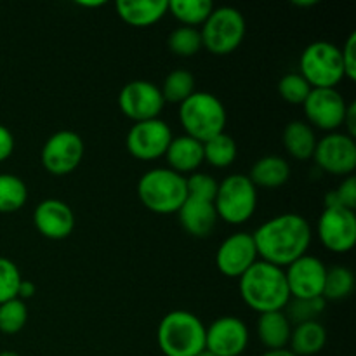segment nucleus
I'll return each mask as SVG.
<instances>
[{"label": "nucleus", "mask_w": 356, "mask_h": 356, "mask_svg": "<svg viewBox=\"0 0 356 356\" xmlns=\"http://www.w3.org/2000/svg\"><path fill=\"white\" fill-rule=\"evenodd\" d=\"M33 225L49 240H65L75 229V214L68 204L58 198L40 202L33 212Z\"/></svg>", "instance_id": "a211bd4d"}, {"label": "nucleus", "mask_w": 356, "mask_h": 356, "mask_svg": "<svg viewBox=\"0 0 356 356\" xmlns=\"http://www.w3.org/2000/svg\"><path fill=\"white\" fill-rule=\"evenodd\" d=\"M79 6H83V7H99V6H104V2H76Z\"/></svg>", "instance_id": "37998d69"}, {"label": "nucleus", "mask_w": 356, "mask_h": 356, "mask_svg": "<svg viewBox=\"0 0 356 356\" xmlns=\"http://www.w3.org/2000/svg\"><path fill=\"white\" fill-rule=\"evenodd\" d=\"M327 266L322 259L305 254L285 268V278L291 298L312 299L322 298Z\"/></svg>", "instance_id": "dca6fc26"}, {"label": "nucleus", "mask_w": 356, "mask_h": 356, "mask_svg": "<svg viewBox=\"0 0 356 356\" xmlns=\"http://www.w3.org/2000/svg\"><path fill=\"white\" fill-rule=\"evenodd\" d=\"M118 106L125 117L138 124L159 118L165 101L159 86L148 80H132L122 87L118 94Z\"/></svg>", "instance_id": "9d476101"}, {"label": "nucleus", "mask_w": 356, "mask_h": 356, "mask_svg": "<svg viewBox=\"0 0 356 356\" xmlns=\"http://www.w3.org/2000/svg\"><path fill=\"white\" fill-rule=\"evenodd\" d=\"M291 351L296 356H313L325 348L327 330L320 322L299 323L292 329L291 334Z\"/></svg>", "instance_id": "393cba45"}, {"label": "nucleus", "mask_w": 356, "mask_h": 356, "mask_svg": "<svg viewBox=\"0 0 356 356\" xmlns=\"http://www.w3.org/2000/svg\"><path fill=\"white\" fill-rule=\"evenodd\" d=\"M172 138V131L167 125V122L153 118V120L138 122V124L132 125L131 131L127 132L125 146L134 159L143 160V162H152V160L165 156Z\"/></svg>", "instance_id": "1a4fd4ad"}, {"label": "nucleus", "mask_w": 356, "mask_h": 356, "mask_svg": "<svg viewBox=\"0 0 356 356\" xmlns=\"http://www.w3.org/2000/svg\"><path fill=\"white\" fill-rule=\"evenodd\" d=\"M249 346V329L238 316H221L205 327V350L216 356H240Z\"/></svg>", "instance_id": "2eb2a0df"}, {"label": "nucleus", "mask_w": 356, "mask_h": 356, "mask_svg": "<svg viewBox=\"0 0 356 356\" xmlns=\"http://www.w3.org/2000/svg\"><path fill=\"white\" fill-rule=\"evenodd\" d=\"M138 195L141 204L155 214H177L188 197L186 177L169 167L152 169L139 179Z\"/></svg>", "instance_id": "20e7f679"}, {"label": "nucleus", "mask_w": 356, "mask_h": 356, "mask_svg": "<svg viewBox=\"0 0 356 356\" xmlns=\"http://www.w3.org/2000/svg\"><path fill=\"white\" fill-rule=\"evenodd\" d=\"M316 233L325 249L334 254L350 252L356 243L355 211L344 207H327L316 225Z\"/></svg>", "instance_id": "ddd939ff"}, {"label": "nucleus", "mask_w": 356, "mask_h": 356, "mask_svg": "<svg viewBox=\"0 0 356 356\" xmlns=\"http://www.w3.org/2000/svg\"><path fill=\"white\" fill-rule=\"evenodd\" d=\"M302 106L312 127L327 132L343 127L348 103L337 89H312Z\"/></svg>", "instance_id": "4468645a"}, {"label": "nucleus", "mask_w": 356, "mask_h": 356, "mask_svg": "<svg viewBox=\"0 0 356 356\" xmlns=\"http://www.w3.org/2000/svg\"><path fill=\"white\" fill-rule=\"evenodd\" d=\"M238 291L243 302L259 315L284 312L291 301L284 268L261 259L238 278Z\"/></svg>", "instance_id": "f03ea898"}, {"label": "nucleus", "mask_w": 356, "mask_h": 356, "mask_svg": "<svg viewBox=\"0 0 356 356\" xmlns=\"http://www.w3.org/2000/svg\"><path fill=\"white\" fill-rule=\"evenodd\" d=\"M169 49L181 58H191L202 49L200 30L190 26H179L169 35Z\"/></svg>", "instance_id": "2f4dec72"}, {"label": "nucleus", "mask_w": 356, "mask_h": 356, "mask_svg": "<svg viewBox=\"0 0 356 356\" xmlns=\"http://www.w3.org/2000/svg\"><path fill=\"white\" fill-rule=\"evenodd\" d=\"M296 6H301V7H306V6H315L316 0H308V2H294Z\"/></svg>", "instance_id": "c03bdc74"}, {"label": "nucleus", "mask_w": 356, "mask_h": 356, "mask_svg": "<svg viewBox=\"0 0 356 356\" xmlns=\"http://www.w3.org/2000/svg\"><path fill=\"white\" fill-rule=\"evenodd\" d=\"M179 122L186 136L204 145L205 141L225 132V104L214 94L195 90L184 103L179 104Z\"/></svg>", "instance_id": "39448f33"}, {"label": "nucleus", "mask_w": 356, "mask_h": 356, "mask_svg": "<svg viewBox=\"0 0 356 356\" xmlns=\"http://www.w3.org/2000/svg\"><path fill=\"white\" fill-rule=\"evenodd\" d=\"M252 236L261 261L285 270L308 252L312 226L302 216L287 212L264 221Z\"/></svg>", "instance_id": "f257e3e1"}, {"label": "nucleus", "mask_w": 356, "mask_h": 356, "mask_svg": "<svg viewBox=\"0 0 356 356\" xmlns=\"http://www.w3.org/2000/svg\"><path fill=\"white\" fill-rule=\"evenodd\" d=\"M28 322V309L24 301L21 299H10V301L0 305V332L6 336H14Z\"/></svg>", "instance_id": "473e14b6"}, {"label": "nucleus", "mask_w": 356, "mask_h": 356, "mask_svg": "<svg viewBox=\"0 0 356 356\" xmlns=\"http://www.w3.org/2000/svg\"><path fill=\"white\" fill-rule=\"evenodd\" d=\"M282 141L289 155L294 156L296 160H309L313 159L318 138L315 134V129L308 122L292 120L284 129Z\"/></svg>", "instance_id": "5701e85b"}, {"label": "nucleus", "mask_w": 356, "mask_h": 356, "mask_svg": "<svg viewBox=\"0 0 356 356\" xmlns=\"http://www.w3.org/2000/svg\"><path fill=\"white\" fill-rule=\"evenodd\" d=\"M218 218L228 225H243L257 207V188L245 174H232L218 184L214 198Z\"/></svg>", "instance_id": "0eeeda50"}, {"label": "nucleus", "mask_w": 356, "mask_h": 356, "mask_svg": "<svg viewBox=\"0 0 356 356\" xmlns=\"http://www.w3.org/2000/svg\"><path fill=\"white\" fill-rule=\"evenodd\" d=\"M261 356H296V355L292 353L291 350H287V348H285V350H271V351H266V353L261 355Z\"/></svg>", "instance_id": "79ce46f5"}, {"label": "nucleus", "mask_w": 356, "mask_h": 356, "mask_svg": "<svg viewBox=\"0 0 356 356\" xmlns=\"http://www.w3.org/2000/svg\"><path fill=\"white\" fill-rule=\"evenodd\" d=\"M160 92L165 103H184L195 92V76L188 70H174L165 76Z\"/></svg>", "instance_id": "c756f323"}, {"label": "nucleus", "mask_w": 356, "mask_h": 356, "mask_svg": "<svg viewBox=\"0 0 356 356\" xmlns=\"http://www.w3.org/2000/svg\"><path fill=\"white\" fill-rule=\"evenodd\" d=\"M257 336L268 351L285 350L291 341L292 325L284 312L263 313L257 320Z\"/></svg>", "instance_id": "4be33fe9"}, {"label": "nucleus", "mask_w": 356, "mask_h": 356, "mask_svg": "<svg viewBox=\"0 0 356 356\" xmlns=\"http://www.w3.org/2000/svg\"><path fill=\"white\" fill-rule=\"evenodd\" d=\"M291 177V165L285 159L278 155H266L257 160L250 170L249 179L254 186L261 188H280Z\"/></svg>", "instance_id": "b1692460"}, {"label": "nucleus", "mask_w": 356, "mask_h": 356, "mask_svg": "<svg viewBox=\"0 0 356 356\" xmlns=\"http://www.w3.org/2000/svg\"><path fill=\"white\" fill-rule=\"evenodd\" d=\"M327 301L323 298H312V299H294L291 298V301L285 306L284 313L289 318L291 325H299V323L306 322H315L323 312H325Z\"/></svg>", "instance_id": "7c9ffc66"}, {"label": "nucleus", "mask_w": 356, "mask_h": 356, "mask_svg": "<svg viewBox=\"0 0 356 356\" xmlns=\"http://www.w3.org/2000/svg\"><path fill=\"white\" fill-rule=\"evenodd\" d=\"M82 138L73 131H58L45 141L42 148V165L54 176H66L80 165L83 159Z\"/></svg>", "instance_id": "f8f14e48"}, {"label": "nucleus", "mask_w": 356, "mask_h": 356, "mask_svg": "<svg viewBox=\"0 0 356 356\" xmlns=\"http://www.w3.org/2000/svg\"><path fill=\"white\" fill-rule=\"evenodd\" d=\"M14 152V136L6 125L0 124V162L9 159Z\"/></svg>", "instance_id": "58836bf2"}, {"label": "nucleus", "mask_w": 356, "mask_h": 356, "mask_svg": "<svg viewBox=\"0 0 356 356\" xmlns=\"http://www.w3.org/2000/svg\"><path fill=\"white\" fill-rule=\"evenodd\" d=\"M28 200V188L14 174H0V212L10 214L23 209Z\"/></svg>", "instance_id": "cd10ccee"}, {"label": "nucleus", "mask_w": 356, "mask_h": 356, "mask_svg": "<svg viewBox=\"0 0 356 356\" xmlns=\"http://www.w3.org/2000/svg\"><path fill=\"white\" fill-rule=\"evenodd\" d=\"M341 58H343L344 79L355 82L356 80V33L348 37L346 44L341 49Z\"/></svg>", "instance_id": "4c0bfd02"}, {"label": "nucleus", "mask_w": 356, "mask_h": 356, "mask_svg": "<svg viewBox=\"0 0 356 356\" xmlns=\"http://www.w3.org/2000/svg\"><path fill=\"white\" fill-rule=\"evenodd\" d=\"M312 92V86L299 73H287L278 82V94L291 104H302Z\"/></svg>", "instance_id": "72a5a7b5"}, {"label": "nucleus", "mask_w": 356, "mask_h": 356, "mask_svg": "<svg viewBox=\"0 0 356 356\" xmlns=\"http://www.w3.org/2000/svg\"><path fill=\"white\" fill-rule=\"evenodd\" d=\"M169 169L181 174L198 172V167L204 163V145L190 136H177L172 138L165 152Z\"/></svg>", "instance_id": "aec40b11"}, {"label": "nucleus", "mask_w": 356, "mask_h": 356, "mask_svg": "<svg viewBox=\"0 0 356 356\" xmlns=\"http://www.w3.org/2000/svg\"><path fill=\"white\" fill-rule=\"evenodd\" d=\"M355 289V275L346 266L327 268L322 298L325 301H341L351 296Z\"/></svg>", "instance_id": "c85d7f7f"}, {"label": "nucleus", "mask_w": 356, "mask_h": 356, "mask_svg": "<svg viewBox=\"0 0 356 356\" xmlns=\"http://www.w3.org/2000/svg\"><path fill=\"white\" fill-rule=\"evenodd\" d=\"M212 10L214 3L211 0H169L167 3V13L172 14L181 26H202Z\"/></svg>", "instance_id": "a878e982"}, {"label": "nucleus", "mask_w": 356, "mask_h": 356, "mask_svg": "<svg viewBox=\"0 0 356 356\" xmlns=\"http://www.w3.org/2000/svg\"><path fill=\"white\" fill-rule=\"evenodd\" d=\"M169 0H117L115 9L124 23L136 28H146L159 23L167 14Z\"/></svg>", "instance_id": "412c9836"}, {"label": "nucleus", "mask_w": 356, "mask_h": 356, "mask_svg": "<svg viewBox=\"0 0 356 356\" xmlns=\"http://www.w3.org/2000/svg\"><path fill=\"white\" fill-rule=\"evenodd\" d=\"M23 277L19 273V268L7 257H0V305L17 299V291Z\"/></svg>", "instance_id": "f704fd0d"}, {"label": "nucleus", "mask_w": 356, "mask_h": 356, "mask_svg": "<svg viewBox=\"0 0 356 356\" xmlns=\"http://www.w3.org/2000/svg\"><path fill=\"white\" fill-rule=\"evenodd\" d=\"M37 292V285L31 280H21L19 291H17V299L24 301V299L33 298V294Z\"/></svg>", "instance_id": "a19ab883"}, {"label": "nucleus", "mask_w": 356, "mask_h": 356, "mask_svg": "<svg viewBox=\"0 0 356 356\" xmlns=\"http://www.w3.org/2000/svg\"><path fill=\"white\" fill-rule=\"evenodd\" d=\"M197 356H216V355H214V353H211V351L204 350V351H202V353H198Z\"/></svg>", "instance_id": "49530a36"}, {"label": "nucleus", "mask_w": 356, "mask_h": 356, "mask_svg": "<svg viewBox=\"0 0 356 356\" xmlns=\"http://www.w3.org/2000/svg\"><path fill=\"white\" fill-rule=\"evenodd\" d=\"M316 165L332 176H353L356 169V141L346 132H329L318 139L315 153Z\"/></svg>", "instance_id": "9b49d317"}, {"label": "nucleus", "mask_w": 356, "mask_h": 356, "mask_svg": "<svg viewBox=\"0 0 356 356\" xmlns=\"http://www.w3.org/2000/svg\"><path fill=\"white\" fill-rule=\"evenodd\" d=\"M334 197H336L337 205L344 209L355 211L356 207V177L348 176L344 177L343 183L334 190Z\"/></svg>", "instance_id": "e433bc0d"}, {"label": "nucleus", "mask_w": 356, "mask_h": 356, "mask_svg": "<svg viewBox=\"0 0 356 356\" xmlns=\"http://www.w3.org/2000/svg\"><path fill=\"white\" fill-rule=\"evenodd\" d=\"M299 70L312 89H336L344 80L341 49L332 42H313L302 51Z\"/></svg>", "instance_id": "423d86ee"}, {"label": "nucleus", "mask_w": 356, "mask_h": 356, "mask_svg": "<svg viewBox=\"0 0 356 356\" xmlns=\"http://www.w3.org/2000/svg\"><path fill=\"white\" fill-rule=\"evenodd\" d=\"M156 343L165 356H197L205 350V325L193 313L176 309L160 320Z\"/></svg>", "instance_id": "7ed1b4c3"}, {"label": "nucleus", "mask_w": 356, "mask_h": 356, "mask_svg": "<svg viewBox=\"0 0 356 356\" xmlns=\"http://www.w3.org/2000/svg\"><path fill=\"white\" fill-rule=\"evenodd\" d=\"M0 356H19V355H17L16 351H2Z\"/></svg>", "instance_id": "a18cd8bd"}, {"label": "nucleus", "mask_w": 356, "mask_h": 356, "mask_svg": "<svg viewBox=\"0 0 356 356\" xmlns=\"http://www.w3.org/2000/svg\"><path fill=\"white\" fill-rule=\"evenodd\" d=\"M218 181L207 172H193L186 177L188 197L200 198V200L214 202L216 193H218Z\"/></svg>", "instance_id": "c9c22d12"}, {"label": "nucleus", "mask_w": 356, "mask_h": 356, "mask_svg": "<svg viewBox=\"0 0 356 356\" xmlns=\"http://www.w3.org/2000/svg\"><path fill=\"white\" fill-rule=\"evenodd\" d=\"M236 153H238V148H236L235 139L226 132L204 143V162H209L218 169H226L232 165L236 160Z\"/></svg>", "instance_id": "bb28decb"}, {"label": "nucleus", "mask_w": 356, "mask_h": 356, "mask_svg": "<svg viewBox=\"0 0 356 356\" xmlns=\"http://www.w3.org/2000/svg\"><path fill=\"white\" fill-rule=\"evenodd\" d=\"M343 125H346L348 136L355 138L356 136V103H350L346 108V115H344Z\"/></svg>", "instance_id": "ea45409f"}, {"label": "nucleus", "mask_w": 356, "mask_h": 356, "mask_svg": "<svg viewBox=\"0 0 356 356\" xmlns=\"http://www.w3.org/2000/svg\"><path fill=\"white\" fill-rule=\"evenodd\" d=\"M245 17L235 7H218L202 24V47L218 56H225L238 49L245 37Z\"/></svg>", "instance_id": "6e6552de"}, {"label": "nucleus", "mask_w": 356, "mask_h": 356, "mask_svg": "<svg viewBox=\"0 0 356 356\" xmlns=\"http://www.w3.org/2000/svg\"><path fill=\"white\" fill-rule=\"evenodd\" d=\"M256 261H259V256H257L254 236L245 232L229 235L219 245L216 254L218 270L228 278H240Z\"/></svg>", "instance_id": "f3484780"}, {"label": "nucleus", "mask_w": 356, "mask_h": 356, "mask_svg": "<svg viewBox=\"0 0 356 356\" xmlns=\"http://www.w3.org/2000/svg\"><path fill=\"white\" fill-rule=\"evenodd\" d=\"M179 222L184 232L190 233L197 238H205L211 235L218 222V212H216L214 202L200 200V198L186 197L184 204L177 211Z\"/></svg>", "instance_id": "6ab92c4d"}]
</instances>
